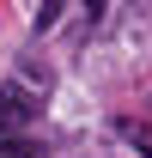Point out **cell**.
Returning <instances> with one entry per match:
<instances>
[{"mask_svg": "<svg viewBox=\"0 0 152 158\" xmlns=\"http://www.w3.org/2000/svg\"><path fill=\"white\" fill-rule=\"evenodd\" d=\"M37 110H43V103H31L24 91H6V98H0V140H6V134H19Z\"/></svg>", "mask_w": 152, "mask_h": 158, "instance_id": "6da1fadb", "label": "cell"}, {"mask_svg": "<svg viewBox=\"0 0 152 158\" xmlns=\"http://www.w3.org/2000/svg\"><path fill=\"white\" fill-rule=\"evenodd\" d=\"M0 158H43V146L24 140V134H6V140H0Z\"/></svg>", "mask_w": 152, "mask_h": 158, "instance_id": "7a4b0ae2", "label": "cell"}, {"mask_svg": "<svg viewBox=\"0 0 152 158\" xmlns=\"http://www.w3.org/2000/svg\"><path fill=\"white\" fill-rule=\"evenodd\" d=\"M55 19H61V0H43V6H37V19H31V24H37V31H49Z\"/></svg>", "mask_w": 152, "mask_h": 158, "instance_id": "3957f363", "label": "cell"}, {"mask_svg": "<svg viewBox=\"0 0 152 158\" xmlns=\"http://www.w3.org/2000/svg\"><path fill=\"white\" fill-rule=\"evenodd\" d=\"M85 6H91V12H97V6H110V0H85Z\"/></svg>", "mask_w": 152, "mask_h": 158, "instance_id": "277c9868", "label": "cell"}]
</instances>
